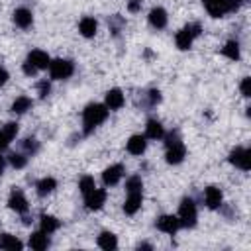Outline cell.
<instances>
[{
    "mask_svg": "<svg viewBox=\"0 0 251 251\" xmlns=\"http://www.w3.org/2000/svg\"><path fill=\"white\" fill-rule=\"evenodd\" d=\"M108 112L110 110L106 108V104H98V102L88 104L82 110V131H84V135L92 133L100 124H104L106 118H108Z\"/></svg>",
    "mask_w": 251,
    "mask_h": 251,
    "instance_id": "obj_1",
    "label": "cell"
},
{
    "mask_svg": "<svg viewBox=\"0 0 251 251\" xmlns=\"http://www.w3.org/2000/svg\"><path fill=\"white\" fill-rule=\"evenodd\" d=\"M165 137V147H167V153H165V159L169 165H180L186 157V147L178 135V131H171L169 135H163Z\"/></svg>",
    "mask_w": 251,
    "mask_h": 251,
    "instance_id": "obj_2",
    "label": "cell"
},
{
    "mask_svg": "<svg viewBox=\"0 0 251 251\" xmlns=\"http://www.w3.org/2000/svg\"><path fill=\"white\" fill-rule=\"evenodd\" d=\"M200 33H202V25H200L198 22L186 24V25H184L176 35H175V43H176V47H178L180 51H186V49H190V47H192L194 39H196Z\"/></svg>",
    "mask_w": 251,
    "mask_h": 251,
    "instance_id": "obj_3",
    "label": "cell"
},
{
    "mask_svg": "<svg viewBox=\"0 0 251 251\" xmlns=\"http://www.w3.org/2000/svg\"><path fill=\"white\" fill-rule=\"evenodd\" d=\"M178 222H180V227H194L196 226V220H198V210H196V204L192 198H182L180 204H178V214H176Z\"/></svg>",
    "mask_w": 251,
    "mask_h": 251,
    "instance_id": "obj_4",
    "label": "cell"
},
{
    "mask_svg": "<svg viewBox=\"0 0 251 251\" xmlns=\"http://www.w3.org/2000/svg\"><path fill=\"white\" fill-rule=\"evenodd\" d=\"M47 69L53 80H65L75 73V63L71 59H53Z\"/></svg>",
    "mask_w": 251,
    "mask_h": 251,
    "instance_id": "obj_5",
    "label": "cell"
},
{
    "mask_svg": "<svg viewBox=\"0 0 251 251\" xmlns=\"http://www.w3.org/2000/svg\"><path fill=\"white\" fill-rule=\"evenodd\" d=\"M229 163L241 171H249L251 169V151L247 147H235L229 153Z\"/></svg>",
    "mask_w": 251,
    "mask_h": 251,
    "instance_id": "obj_6",
    "label": "cell"
},
{
    "mask_svg": "<svg viewBox=\"0 0 251 251\" xmlns=\"http://www.w3.org/2000/svg\"><path fill=\"white\" fill-rule=\"evenodd\" d=\"M155 226H157L159 231L169 233V235H175V233L180 229V222H178V218L173 216V214H163V216H159L157 222H155Z\"/></svg>",
    "mask_w": 251,
    "mask_h": 251,
    "instance_id": "obj_7",
    "label": "cell"
},
{
    "mask_svg": "<svg viewBox=\"0 0 251 251\" xmlns=\"http://www.w3.org/2000/svg\"><path fill=\"white\" fill-rule=\"evenodd\" d=\"M106 190L104 188H92L86 196H84V206H86V210H100L104 204H106Z\"/></svg>",
    "mask_w": 251,
    "mask_h": 251,
    "instance_id": "obj_8",
    "label": "cell"
},
{
    "mask_svg": "<svg viewBox=\"0 0 251 251\" xmlns=\"http://www.w3.org/2000/svg\"><path fill=\"white\" fill-rule=\"evenodd\" d=\"M8 208L14 210V212H18V214H25L27 212L29 204H27V198L24 196V192L20 188H14L10 192V196H8Z\"/></svg>",
    "mask_w": 251,
    "mask_h": 251,
    "instance_id": "obj_9",
    "label": "cell"
},
{
    "mask_svg": "<svg viewBox=\"0 0 251 251\" xmlns=\"http://www.w3.org/2000/svg\"><path fill=\"white\" fill-rule=\"evenodd\" d=\"M124 165L122 163H116V165H110L108 169H104V173H102V182L106 184V186H116L120 180H122V176H124Z\"/></svg>",
    "mask_w": 251,
    "mask_h": 251,
    "instance_id": "obj_10",
    "label": "cell"
},
{
    "mask_svg": "<svg viewBox=\"0 0 251 251\" xmlns=\"http://www.w3.org/2000/svg\"><path fill=\"white\" fill-rule=\"evenodd\" d=\"M204 202L210 210H218L224 204V194L218 186H206L204 188Z\"/></svg>",
    "mask_w": 251,
    "mask_h": 251,
    "instance_id": "obj_11",
    "label": "cell"
},
{
    "mask_svg": "<svg viewBox=\"0 0 251 251\" xmlns=\"http://www.w3.org/2000/svg\"><path fill=\"white\" fill-rule=\"evenodd\" d=\"M18 135V124L16 122H8L2 126L0 129V153L4 149H8V145L12 143V139Z\"/></svg>",
    "mask_w": 251,
    "mask_h": 251,
    "instance_id": "obj_12",
    "label": "cell"
},
{
    "mask_svg": "<svg viewBox=\"0 0 251 251\" xmlns=\"http://www.w3.org/2000/svg\"><path fill=\"white\" fill-rule=\"evenodd\" d=\"M147 20H149V25H151V27H155V29H163V27H167L169 16H167V10H165V8L157 6V8H153V10L149 12Z\"/></svg>",
    "mask_w": 251,
    "mask_h": 251,
    "instance_id": "obj_13",
    "label": "cell"
},
{
    "mask_svg": "<svg viewBox=\"0 0 251 251\" xmlns=\"http://www.w3.org/2000/svg\"><path fill=\"white\" fill-rule=\"evenodd\" d=\"M104 104H106L108 110H120V108L126 104V96H124V92H122L120 88H110V90L106 92Z\"/></svg>",
    "mask_w": 251,
    "mask_h": 251,
    "instance_id": "obj_14",
    "label": "cell"
},
{
    "mask_svg": "<svg viewBox=\"0 0 251 251\" xmlns=\"http://www.w3.org/2000/svg\"><path fill=\"white\" fill-rule=\"evenodd\" d=\"M202 4L212 18H222L227 14V0H202Z\"/></svg>",
    "mask_w": 251,
    "mask_h": 251,
    "instance_id": "obj_15",
    "label": "cell"
},
{
    "mask_svg": "<svg viewBox=\"0 0 251 251\" xmlns=\"http://www.w3.org/2000/svg\"><path fill=\"white\" fill-rule=\"evenodd\" d=\"M12 22L22 27V29H27L31 24H33V14L27 10V8H16L14 14H12Z\"/></svg>",
    "mask_w": 251,
    "mask_h": 251,
    "instance_id": "obj_16",
    "label": "cell"
},
{
    "mask_svg": "<svg viewBox=\"0 0 251 251\" xmlns=\"http://www.w3.org/2000/svg\"><path fill=\"white\" fill-rule=\"evenodd\" d=\"M25 61H29V63H31V65H33L37 71L47 69V67H49V63H51L49 55H47L45 51H41V49H33V51H29Z\"/></svg>",
    "mask_w": 251,
    "mask_h": 251,
    "instance_id": "obj_17",
    "label": "cell"
},
{
    "mask_svg": "<svg viewBox=\"0 0 251 251\" xmlns=\"http://www.w3.org/2000/svg\"><path fill=\"white\" fill-rule=\"evenodd\" d=\"M126 149L131 155H143L145 149H147V137L145 135H131L126 143Z\"/></svg>",
    "mask_w": 251,
    "mask_h": 251,
    "instance_id": "obj_18",
    "label": "cell"
},
{
    "mask_svg": "<svg viewBox=\"0 0 251 251\" xmlns=\"http://www.w3.org/2000/svg\"><path fill=\"white\" fill-rule=\"evenodd\" d=\"M143 204V194L141 192H127V198L124 202V212L127 216H133Z\"/></svg>",
    "mask_w": 251,
    "mask_h": 251,
    "instance_id": "obj_19",
    "label": "cell"
},
{
    "mask_svg": "<svg viewBox=\"0 0 251 251\" xmlns=\"http://www.w3.org/2000/svg\"><path fill=\"white\" fill-rule=\"evenodd\" d=\"M163 135H165L163 124L159 120H155V118H149L147 126H145V137L147 139H163Z\"/></svg>",
    "mask_w": 251,
    "mask_h": 251,
    "instance_id": "obj_20",
    "label": "cell"
},
{
    "mask_svg": "<svg viewBox=\"0 0 251 251\" xmlns=\"http://www.w3.org/2000/svg\"><path fill=\"white\" fill-rule=\"evenodd\" d=\"M39 227H41V231L51 235V233H55L61 227V222L55 216H51V214H41L39 216Z\"/></svg>",
    "mask_w": 251,
    "mask_h": 251,
    "instance_id": "obj_21",
    "label": "cell"
},
{
    "mask_svg": "<svg viewBox=\"0 0 251 251\" xmlns=\"http://www.w3.org/2000/svg\"><path fill=\"white\" fill-rule=\"evenodd\" d=\"M29 247L33 249V251H43V249H47L49 247V237H47V233L45 231H33L31 235H29Z\"/></svg>",
    "mask_w": 251,
    "mask_h": 251,
    "instance_id": "obj_22",
    "label": "cell"
},
{
    "mask_svg": "<svg viewBox=\"0 0 251 251\" xmlns=\"http://www.w3.org/2000/svg\"><path fill=\"white\" fill-rule=\"evenodd\" d=\"M96 29H98V24L90 16H86V18H82L78 22V31H80L82 37H94L96 35Z\"/></svg>",
    "mask_w": 251,
    "mask_h": 251,
    "instance_id": "obj_23",
    "label": "cell"
},
{
    "mask_svg": "<svg viewBox=\"0 0 251 251\" xmlns=\"http://www.w3.org/2000/svg\"><path fill=\"white\" fill-rule=\"evenodd\" d=\"M55 188H57V180H55L53 176H43L41 180L35 182V190H37V194H39L41 198L47 196V194H51Z\"/></svg>",
    "mask_w": 251,
    "mask_h": 251,
    "instance_id": "obj_24",
    "label": "cell"
},
{
    "mask_svg": "<svg viewBox=\"0 0 251 251\" xmlns=\"http://www.w3.org/2000/svg\"><path fill=\"white\" fill-rule=\"evenodd\" d=\"M24 247V243L16 237V235H10V233H2L0 235V249H6V251H20Z\"/></svg>",
    "mask_w": 251,
    "mask_h": 251,
    "instance_id": "obj_25",
    "label": "cell"
},
{
    "mask_svg": "<svg viewBox=\"0 0 251 251\" xmlns=\"http://www.w3.org/2000/svg\"><path fill=\"white\" fill-rule=\"evenodd\" d=\"M98 247H102L106 251H114L118 247V237L112 231H102L98 235Z\"/></svg>",
    "mask_w": 251,
    "mask_h": 251,
    "instance_id": "obj_26",
    "label": "cell"
},
{
    "mask_svg": "<svg viewBox=\"0 0 251 251\" xmlns=\"http://www.w3.org/2000/svg\"><path fill=\"white\" fill-rule=\"evenodd\" d=\"M222 55H224V57H227V59H231V61H239V57H241L239 43H237L235 39H229V41L222 47Z\"/></svg>",
    "mask_w": 251,
    "mask_h": 251,
    "instance_id": "obj_27",
    "label": "cell"
},
{
    "mask_svg": "<svg viewBox=\"0 0 251 251\" xmlns=\"http://www.w3.org/2000/svg\"><path fill=\"white\" fill-rule=\"evenodd\" d=\"M31 104H33V102H31L29 96H18V98L12 102V108H10V110H12L14 114H24V112H27V110L31 108Z\"/></svg>",
    "mask_w": 251,
    "mask_h": 251,
    "instance_id": "obj_28",
    "label": "cell"
},
{
    "mask_svg": "<svg viewBox=\"0 0 251 251\" xmlns=\"http://www.w3.org/2000/svg\"><path fill=\"white\" fill-rule=\"evenodd\" d=\"M8 163L14 167V169H24L27 165V155L24 151H14L8 155Z\"/></svg>",
    "mask_w": 251,
    "mask_h": 251,
    "instance_id": "obj_29",
    "label": "cell"
},
{
    "mask_svg": "<svg viewBox=\"0 0 251 251\" xmlns=\"http://www.w3.org/2000/svg\"><path fill=\"white\" fill-rule=\"evenodd\" d=\"M22 149H24V153H25L27 157H33V155L39 151V141H37L35 137H25V139L22 141Z\"/></svg>",
    "mask_w": 251,
    "mask_h": 251,
    "instance_id": "obj_30",
    "label": "cell"
},
{
    "mask_svg": "<svg viewBox=\"0 0 251 251\" xmlns=\"http://www.w3.org/2000/svg\"><path fill=\"white\" fill-rule=\"evenodd\" d=\"M143 188V180L139 175H131L127 180H126V190L127 192H141Z\"/></svg>",
    "mask_w": 251,
    "mask_h": 251,
    "instance_id": "obj_31",
    "label": "cell"
},
{
    "mask_svg": "<svg viewBox=\"0 0 251 251\" xmlns=\"http://www.w3.org/2000/svg\"><path fill=\"white\" fill-rule=\"evenodd\" d=\"M92 188H96V184H94V178H92V176H88V175H86V176H82V178L78 180V190H80V194H82V196H86Z\"/></svg>",
    "mask_w": 251,
    "mask_h": 251,
    "instance_id": "obj_32",
    "label": "cell"
},
{
    "mask_svg": "<svg viewBox=\"0 0 251 251\" xmlns=\"http://www.w3.org/2000/svg\"><path fill=\"white\" fill-rule=\"evenodd\" d=\"M108 24H110V29H112V33H114V35H118V33L122 31V27L126 25V22H124V18H122V16H118V14H114V16H110V20H108Z\"/></svg>",
    "mask_w": 251,
    "mask_h": 251,
    "instance_id": "obj_33",
    "label": "cell"
},
{
    "mask_svg": "<svg viewBox=\"0 0 251 251\" xmlns=\"http://www.w3.org/2000/svg\"><path fill=\"white\" fill-rule=\"evenodd\" d=\"M49 92H51V82L49 80H39L37 82V94H39V98H47Z\"/></svg>",
    "mask_w": 251,
    "mask_h": 251,
    "instance_id": "obj_34",
    "label": "cell"
},
{
    "mask_svg": "<svg viewBox=\"0 0 251 251\" xmlns=\"http://www.w3.org/2000/svg\"><path fill=\"white\" fill-rule=\"evenodd\" d=\"M239 88H241V94H243L245 98H249V96H251V78H249V76H243Z\"/></svg>",
    "mask_w": 251,
    "mask_h": 251,
    "instance_id": "obj_35",
    "label": "cell"
},
{
    "mask_svg": "<svg viewBox=\"0 0 251 251\" xmlns=\"http://www.w3.org/2000/svg\"><path fill=\"white\" fill-rule=\"evenodd\" d=\"M141 6H143L141 0H127V12H131V14H137L141 10Z\"/></svg>",
    "mask_w": 251,
    "mask_h": 251,
    "instance_id": "obj_36",
    "label": "cell"
},
{
    "mask_svg": "<svg viewBox=\"0 0 251 251\" xmlns=\"http://www.w3.org/2000/svg\"><path fill=\"white\" fill-rule=\"evenodd\" d=\"M243 4H245V0H227V12H237Z\"/></svg>",
    "mask_w": 251,
    "mask_h": 251,
    "instance_id": "obj_37",
    "label": "cell"
},
{
    "mask_svg": "<svg viewBox=\"0 0 251 251\" xmlns=\"http://www.w3.org/2000/svg\"><path fill=\"white\" fill-rule=\"evenodd\" d=\"M22 69H24V75H27V76H33V75H37V69L29 63V61H25L24 65H22Z\"/></svg>",
    "mask_w": 251,
    "mask_h": 251,
    "instance_id": "obj_38",
    "label": "cell"
},
{
    "mask_svg": "<svg viewBox=\"0 0 251 251\" xmlns=\"http://www.w3.org/2000/svg\"><path fill=\"white\" fill-rule=\"evenodd\" d=\"M8 78H10V75H8V71H6L4 67H0V86H4V84L8 82Z\"/></svg>",
    "mask_w": 251,
    "mask_h": 251,
    "instance_id": "obj_39",
    "label": "cell"
},
{
    "mask_svg": "<svg viewBox=\"0 0 251 251\" xmlns=\"http://www.w3.org/2000/svg\"><path fill=\"white\" fill-rule=\"evenodd\" d=\"M4 169H6V157H2V153H0V175L4 173Z\"/></svg>",
    "mask_w": 251,
    "mask_h": 251,
    "instance_id": "obj_40",
    "label": "cell"
},
{
    "mask_svg": "<svg viewBox=\"0 0 251 251\" xmlns=\"http://www.w3.org/2000/svg\"><path fill=\"white\" fill-rule=\"evenodd\" d=\"M137 249H153L151 243H137Z\"/></svg>",
    "mask_w": 251,
    "mask_h": 251,
    "instance_id": "obj_41",
    "label": "cell"
}]
</instances>
